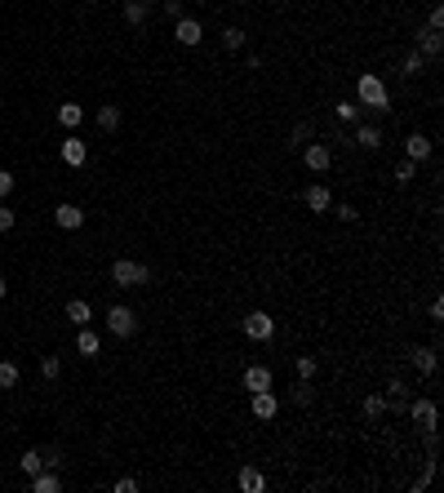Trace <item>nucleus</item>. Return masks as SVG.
I'll use <instances>...</instances> for the list:
<instances>
[{
	"instance_id": "5701e85b",
	"label": "nucleus",
	"mask_w": 444,
	"mask_h": 493,
	"mask_svg": "<svg viewBox=\"0 0 444 493\" xmlns=\"http://www.w3.org/2000/svg\"><path fill=\"white\" fill-rule=\"evenodd\" d=\"M76 347H80V356H98V333H93V329H80Z\"/></svg>"
},
{
	"instance_id": "bb28decb",
	"label": "nucleus",
	"mask_w": 444,
	"mask_h": 493,
	"mask_svg": "<svg viewBox=\"0 0 444 493\" xmlns=\"http://www.w3.org/2000/svg\"><path fill=\"white\" fill-rule=\"evenodd\" d=\"M360 112H365V107H360V103H338V120H346V125H355V120H360Z\"/></svg>"
},
{
	"instance_id": "393cba45",
	"label": "nucleus",
	"mask_w": 444,
	"mask_h": 493,
	"mask_svg": "<svg viewBox=\"0 0 444 493\" xmlns=\"http://www.w3.org/2000/svg\"><path fill=\"white\" fill-rule=\"evenodd\" d=\"M36 471H45V458H40V453H36V449H27V453H22V476H36Z\"/></svg>"
},
{
	"instance_id": "a19ab883",
	"label": "nucleus",
	"mask_w": 444,
	"mask_h": 493,
	"mask_svg": "<svg viewBox=\"0 0 444 493\" xmlns=\"http://www.w3.org/2000/svg\"><path fill=\"white\" fill-rule=\"evenodd\" d=\"M333 213H338L342 222H355V209H351V204H338V209H333Z\"/></svg>"
},
{
	"instance_id": "2f4dec72",
	"label": "nucleus",
	"mask_w": 444,
	"mask_h": 493,
	"mask_svg": "<svg viewBox=\"0 0 444 493\" xmlns=\"http://www.w3.org/2000/svg\"><path fill=\"white\" fill-rule=\"evenodd\" d=\"M382 409H387V395H369V400H365V414L369 418H378Z\"/></svg>"
},
{
	"instance_id": "f704fd0d",
	"label": "nucleus",
	"mask_w": 444,
	"mask_h": 493,
	"mask_svg": "<svg viewBox=\"0 0 444 493\" xmlns=\"http://www.w3.org/2000/svg\"><path fill=\"white\" fill-rule=\"evenodd\" d=\"M9 227H14V209L0 200V232H9Z\"/></svg>"
},
{
	"instance_id": "ddd939ff",
	"label": "nucleus",
	"mask_w": 444,
	"mask_h": 493,
	"mask_svg": "<svg viewBox=\"0 0 444 493\" xmlns=\"http://www.w3.org/2000/svg\"><path fill=\"white\" fill-rule=\"evenodd\" d=\"M307 209L311 213H325V209H333V196H329V187H307Z\"/></svg>"
},
{
	"instance_id": "79ce46f5",
	"label": "nucleus",
	"mask_w": 444,
	"mask_h": 493,
	"mask_svg": "<svg viewBox=\"0 0 444 493\" xmlns=\"http://www.w3.org/2000/svg\"><path fill=\"white\" fill-rule=\"evenodd\" d=\"M5 294H9V285H5V280H0V298H5Z\"/></svg>"
},
{
	"instance_id": "473e14b6",
	"label": "nucleus",
	"mask_w": 444,
	"mask_h": 493,
	"mask_svg": "<svg viewBox=\"0 0 444 493\" xmlns=\"http://www.w3.org/2000/svg\"><path fill=\"white\" fill-rule=\"evenodd\" d=\"M316 374V356H298V378H311Z\"/></svg>"
},
{
	"instance_id": "c85d7f7f",
	"label": "nucleus",
	"mask_w": 444,
	"mask_h": 493,
	"mask_svg": "<svg viewBox=\"0 0 444 493\" xmlns=\"http://www.w3.org/2000/svg\"><path fill=\"white\" fill-rule=\"evenodd\" d=\"M418 71H427V58H422V54L413 50L409 58H404V76H418Z\"/></svg>"
},
{
	"instance_id": "9b49d317",
	"label": "nucleus",
	"mask_w": 444,
	"mask_h": 493,
	"mask_svg": "<svg viewBox=\"0 0 444 493\" xmlns=\"http://www.w3.org/2000/svg\"><path fill=\"white\" fill-rule=\"evenodd\" d=\"M409 414H413V423L422 431H436V400H413Z\"/></svg>"
},
{
	"instance_id": "ea45409f",
	"label": "nucleus",
	"mask_w": 444,
	"mask_h": 493,
	"mask_svg": "<svg viewBox=\"0 0 444 493\" xmlns=\"http://www.w3.org/2000/svg\"><path fill=\"white\" fill-rule=\"evenodd\" d=\"M307 134H311V129H307V125H298V129H293V147H307Z\"/></svg>"
},
{
	"instance_id": "20e7f679",
	"label": "nucleus",
	"mask_w": 444,
	"mask_h": 493,
	"mask_svg": "<svg viewBox=\"0 0 444 493\" xmlns=\"http://www.w3.org/2000/svg\"><path fill=\"white\" fill-rule=\"evenodd\" d=\"M245 333L254 342H267V338H275V320L267 316V311H249V316H245Z\"/></svg>"
},
{
	"instance_id": "7c9ffc66",
	"label": "nucleus",
	"mask_w": 444,
	"mask_h": 493,
	"mask_svg": "<svg viewBox=\"0 0 444 493\" xmlns=\"http://www.w3.org/2000/svg\"><path fill=\"white\" fill-rule=\"evenodd\" d=\"M413 174H418L413 160H400V165H395V183H413Z\"/></svg>"
},
{
	"instance_id": "0eeeda50",
	"label": "nucleus",
	"mask_w": 444,
	"mask_h": 493,
	"mask_svg": "<svg viewBox=\"0 0 444 493\" xmlns=\"http://www.w3.org/2000/svg\"><path fill=\"white\" fill-rule=\"evenodd\" d=\"M89 160V147H85V138H63V165H71V169H80V165Z\"/></svg>"
},
{
	"instance_id": "a211bd4d",
	"label": "nucleus",
	"mask_w": 444,
	"mask_h": 493,
	"mask_svg": "<svg viewBox=\"0 0 444 493\" xmlns=\"http://www.w3.org/2000/svg\"><path fill=\"white\" fill-rule=\"evenodd\" d=\"M418 45H422V54L427 58H440V50H444V40H440V31H422V36H418Z\"/></svg>"
},
{
	"instance_id": "dca6fc26",
	"label": "nucleus",
	"mask_w": 444,
	"mask_h": 493,
	"mask_svg": "<svg viewBox=\"0 0 444 493\" xmlns=\"http://www.w3.org/2000/svg\"><path fill=\"white\" fill-rule=\"evenodd\" d=\"M355 147H365V151L382 147V134H378V125H360V129H355Z\"/></svg>"
},
{
	"instance_id": "cd10ccee",
	"label": "nucleus",
	"mask_w": 444,
	"mask_h": 493,
	"mask_svg": "<svg viewBox=\"0 0 444 493\" xmlns=\"http://www.w3.org/2000/svg\"><path fill=\"white\" fill-rule=\"evenodd\" d=\"M40 374H45V378L54 382L58 374H63V360H58V356H45V360H40Z\"/></svg>"
},
{
	"instance_id": "6ab92c4d",
	"label": "nucleus",
	"mask_w": 444,
	"mask_h": 493,
	"mask_svg": "<svg viewBox=\"0 0 444 493\" xmlns=\"http://www.w3.org/2000/svg\"><path fill=\"white\" fill-rule=\"evenodd\" d=\"M18 387V365L14 360H0V391H14Z\"/></svg>"
},
{
	"instance_id": "f257e3e1",
	"label": "nucleus",
	"mask_w": 444,
	"mask_h": 493,
	"mask_svg": "<svg viewBox=\"0 0 444 493\" xmlns=\"http://www.w3.org/2000/svg\"><path fill=\"white\" fill-rule=\"evenodd\" d=\"M355 103H360V107H374V112H387V107H391V93H387V85H382V76L365 71V76L355 80Z\"/></svg>"
},
{
	"instance_id": "37998d69",
	"label": "nucleus",
	"mask_w": 444,
	"mask_h": 493,
	"mask_svg": "<svg viewBox=\"0 0 444 493\" xmlns=\"http://www.w3.org/2000/svg\"><path fill=\"white\" fill-rule=\"evenodd\" d=\"M89 5H98V0H89Z\"/></svg>"
},
{
	"instance_id": "39448f33",
	"label": "nucleus",
	"mask_w": 444,
	"mask_h": 493,
	"mask_svg": "<svg viewBox=\"0 0 444 493\" xmlns=\"http://www.w3.org/2000/svg\"><path fill=\"white\" fill-rule=\"evenodd\" d=\"M303 160H307L311 174H325L329 165H333V151L325 147V142H307V147H303Z\"/></svg>"
},
{
	"instance_id": "9d476101",
	"label": "nucleus",
	"mask_w": 444,
	"mask_h": 493,
	"mask_svg": "<svg viewBox=\"0 0 444 493\" xmlns=\"http://www.w3.org/2000/svg\"><path fill=\"white\" fill-rule=\"evenodd\" d=\"M240 387H245V391H267V387H271V369L249 365V369H245V378H240Z\"/></svg>"
},
{
	"instance_id": "4be33fe9",
	"label": "nucleus",
	"mask_w": 444,
	"mask_h": 493,
	"mask_svg": "<svg viewBox=\"0 0 444 493\" xmlns=\"http://www.w3.org/2000/svg\"><path fill=\"white\" fill-rule=\"evenodd\" d=\"M413 365L422 369V374H436V351H431V347H418V351H413Z\"/></svg>"
},
{
	"instance_id": "6e6552de",
	"label": "nucleus",
	"mask_w": 444,
	"mask_h": 493,
	"mask_svg": "<svg viewBox=\"0 0 444 493\" xmlns=\"http://www.w3.org/2000/svg\"><path fill=\"white\" fill-rule=\"evenodd\" d=\"M275 409H280V400H275L271 387H267V391H254V418H258V423H271Z\"/></svg>"
},
{
	"instance_id": "412c9836",
	"label": "nucleus",
	"mask_w": 444,
	"mask_h": 493,
	"mask_svg": "<svg viewBox=\"0 0 444 493\" xmlns=\"http://www.w3.org/2000/svg\"><path fill=\"white\" fill-rule=\"evenodd\" d=\"M98 129H120V107H98Z\"/></svg>"
},
{
	"instance_id": "a878e982",
	"label": "nucleus",
	"mask_w": 444,
	"mask_h": 493,
	"mask_svg": "<svg viewBox=\"0 0 444 493\" xmlns=\"http://www.w3.org/2000/svg\"><path fill=\"white\" fill-rule=\"evenodd\" d=\"M222 50H231V54L245 50V31H240V27H227V31H222Z\"/></svg>"
},
{
	"instance_id": "72a5a7b5",
	"label": "nucleus",
	"mask_w": 444,
	"mask_h": 493,
	"mask_svg": "<svg viewBox=\"0 0 444 493\" xmlns=\"http://www.w3.org/2000/svg\"><path fill=\"white\" fill-rule=\"evenodd\" d=\"M40 458H45V467H54V471H58V467H63V449H45Z\"/></svg>"
},
{
	"instance_id": "4468645a",
	"label": "nucleus",
	"mask_w": 444,
	"mask_h": 493,
	"mask_svg": "<svg viewBox=\"0 0 444 493\" xmlns=\"http://www.w3.org/2000/svg\"><path fill=\"white\" fill-rule=\"evenodd\" d=\"M404 151H409L413 165L427 160V156H431V138H427V134H409V138H404Z\"/></svg>"
},
{
	"instance_id": "c756f323",
	"label": "nucleus",
	"mask_w": 444,
	"mask_h": 493,
	"mask_svg": "<svg viewBox=\"0 0 444 493\" xmlns=\"http://www.w3.org/2000/svg\"><path fill=\"white\" fill-rule=\"evenodd\" d=\"M293 404H311V378H298V387H293Z\"/></svg>"
},
{
	"instance_id": "f3484780",
	"label": "nucleus",
	"mask_w": 444,
	"mask_h": 493,
	"mask_svg": "<svg viewBox=\"0 0 444 493\" xmlns=\"http://www.w3.org/2000/svg\"><path fill=\"white\" fill-rule=\"evenodd\" d=\"M89 316H93V311H89V303H80V298H71V303H67V320L76 324V329H85V324H89Z\"/></svg>"
},
{
	"instance_id": "423d86ee",
	"label": "nucleus",
	"mask_w": 444,
	"mask_h": 493,
	"mask_svg": "<svg viewBox=\"0 0 444 493\" xmlns=\"http://www.w3.org/2000/svg\"><path fill=\"white\" fill-rule=\"evenodd\" d=\"M174 40L178 45H200V40H205V27H200L196 18H178L174 22Z\"/></svg>"
},
{
	"instance_id": "f03ea898",
	"label": "nucleus",
	"mask_w": 444,
	"mask_h": 493,
	"mask_svg": "<svg viewBox=\"0 0 444 493\" xmlns=\"http://www.w3.org/2000/svg\"><path fill=\"white\" fill-rule=\"evenodd\" d=\"M112 280L120 285V289H138V285L151 280V271L142 267V262H134V258H116L112 262Z\"/></svg>"
},
{
	"instance_id": "f8f14e48",
	"label": "nucleus",
	"mask_w": 444,
	"mask_h": 493,
	"mask_svg": "<svg viewBox=\"0 0 444 493\" xmlns=\"http://www.w3.org/2000/svg\"><path fill=\"white\" fill-rule=\"evenodd\" d=\"M54 222L67 227V232H76V227L85 222V209H80V204H58V209H54Z\"/></svg>"
},
{
	"instance_id": "4c0bfd02",
	"label": "nucleus",
	"mask_w": 444,
	"mask_h": 493,
	"mask_svg": "<svg viewBox=\"0 0 444 493\" xmlns=\"http://www.w3.org/2000/svg\"><path fill=\"white\" fill-rule=\"evenodd\" d=\"M9 191H14V174L0 169V196H9Z\"/></svg>"
},
{
	"instance_id": "1a4fd4ad",
	"label": "nucleus",
	"mask_w": 444,
	"mask_h": 493,
	"mask_svg": "<svg viewBox=\"0 0 444 493\" xmlns=\"http://www.w3.org/2000/svg\"><path fill=\"white\" fill-rule=\"evenodd\" d=\"M27 485H31V493H58V489H63V476H58L54 467H45V471H36Z\"/></svg>"
},
{
	"instance_id": "e433bc0d",
	"label": "nucleus",
	"mask_w": 444,
	"mask_h": 493,
	"mask_svg": "<svg viewBox=\"0 0 444 493\" xmlns=\"http://www.w3.org/2000/svg\"><path fill=\"white\" fill-rule=\"evenodd\" d=\"M164 14L178 22V18H183V0H164Z\"/></svg>"
},
{
	"instance_id": "7ed1b4c3",
	"label": "nucleus",
	"mask_w": 444,
	"mask_h": 493,
	"mask_svg": "<svg viewBox=\"0 0 444 493\" xmlns=\"http://www.w3.org/2000/svg\"><path fill=\"white\" fill-rule=\"evenodd\" d=\"M107 329H112L116 338H134V333H138L134 311H129V307H112V311H107Z\"/></svg>"
},
{
	"instance_id": "58836bf2",
	"label": "nucleus",
	"mask_w": 444,
	"mask_h": 493,
	"mask_svg": "<svg viewBox=\"0 0 444 493\" xmlns=\"http://www.w3.org/2000/svg\"><path fill=\"white\" fill-rule=\"evenodd\" d=\"M116 489H120V493H134V489H138V480H134V476H120V480H116Z\"/></svg>"
},
{
	"instance_id": "c9c22d12",
	"label": "nucleus",
	"mask_w": 444,
	"mask_h": 493,
	"mask_svg": "<svg viewBox=\"0 0 444 493\" xmlns=\"http://www.w3.org/2000/svg\"><path fill=\"white\" fill-rule=\"evenodd\" d=\"M427 27H431V31H440V27H444V9H440V5L427 14Z\"/></svg>"
},
{
	"instance_id": "2eb2a0df",
	"label": "nucleus",
	"mask_w": 444,
	"mask_h": 493,
	"mask_svg": "<svg viewBox=\"0 0 444 493\" xmlns=\"http://www.w3.org/2000/svg\"><path fill=\"white\" fill-rule=\"evenodd\" d=\"M80 120H85V107H76V103H63V107H58V125H63V129H76Z\"/></svg>"
},
{
	"instance_id": "aec40b11",
	"label": "nucleus",
	"mask_w": 444,
	"mask_h": 493,
	"mask_svg": "<svg viewBox=\"0 0 444 493\" xmlns=\"http://www.w3.org/2000/svg\"><path fill=\"white\" fill-rule=\"evenodd\" d=\"M262 485H267V480H262V471H254V467H245V471H240V489H245V493H262Z\"/></svg>"
},
{
	"instance_id": "b1692460",
	"label": "nucleus",
	"mask_w": 444,
	"mask_h": 493,
	"mask_svg": "<svg viewBox=\"0 0 444 493\" xmlns=\"http://www.w3.org/2000/svg\"><path fill=\"white\" fill-rule=\"evenodd\" d=\"M125 22H147V5H142V0H125Z\"/></svg>"
}]
</instances>
